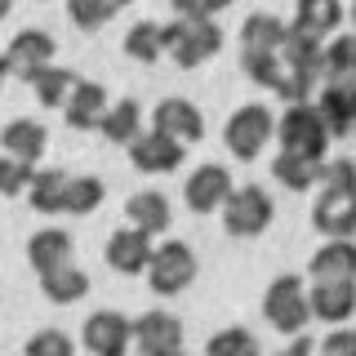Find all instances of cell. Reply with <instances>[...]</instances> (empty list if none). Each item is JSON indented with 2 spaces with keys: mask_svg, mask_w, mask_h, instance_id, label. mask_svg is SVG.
<instances>
[{
  "mask_svg": "<svg viewBox=\"0 0 356 356\" xmlns=\"http://www.w3.org/2000/svg\"><path fill=\"white\" fill-rule=\"evenodd\" d=\"M44 143H49V129L31 116H18L0 129V156H14L22 165H36L44 156Z\"/></svg>",
  "mask_w": 356,
  "mask_h": 356,
  "instance_id": "cell-18",
  "label": "cell"
},
{
  "mask_svg": "<svg viewBox=\"0 0 356 356\" xmlns=\"http://www.w3.org/2000/svg\"><path fill=\"white\" fill-rule=\"evenodd\" d=\"M196 272H200V263H196L192 245L187 241H165V245H156V254H152L147 285L161 298H174V294H183V289L196 281Z\"/></svg>",
  "mask_w": 356,
  "mask_h": 356,
  "instance_id": "cell-5",
  "label": "cell"
},
{
  "mask_svg": "<svg viewBox=\"0 0 356 356\" xmlns=\"http://www.w3.org/2000/svg\"><path fill=\"white\" fill-rule=\"evenodd\" d=\"M5 76H9V63H5V54H0V85H5Z\"/></svg>",
  "mask_w": 356,
  "mask_h": 356,
  "instance_id": "cell-40",
  "label": "cell"
},
{
  "mask_svg": "<svg viewBox=\"0 0 356 356\" xmlns=\"http://www.w3.org/2000/svg\"><path fill=\"white\" fill-rule=\"evenodd\" d=\"M98 134H103L107 143H129L143 134V107L134 103V98H120V103H111L107 107V116H103V125H98Z\"/></svg>",
  "mask_w": 356,
  "mask_h": 356,
  "instance_id": "cell-25",
  "label": "cell"
},
{
  "mask_svg": "<svg viewBox=\"0 0 356 356\" xmlns=\"http://www.w3.org/2000/svg\"><path fill=\"white\" fill-rule=\"evenodd\" d=\"M152 254H156V245L152 236H143L138 227H120V232H111L107 236V250H103V259L111 272H120V276H143L152 267Z\"/></svg>",
  "mask_w": 356,
  "mask_h": 356,
  "instance_id": "cell-12",
  "label": "cell"
},
{
  "mask_svg": "<svg viewBox=\"0 0 356 356\" xmlns=\"http://www.w3.org/2000/svg\"><path fill=\"white\" fill-rule=\"evenodd\" d=\"M352 134H356V120H352Z\"/></svg>",
  "mask_w": 356,
  "mask_h": 356,
  "instance_id": "cell-44",
  "label": "cell"
},
{
  "mask_svg": "<svg viewBox=\"0 0 356 356\" xmlns=\"http://www.w3.org/2000/svg\"><path fill=\"white\" fill-rule=\"evenodd\" d=\"M272 138H276V116H272V107H263V103L236 107L227 116V125H222V143H227V152L236 156V161H259Z\"/></svg>",
  "mask_w": 356,
  "mask_h": 356,
  "instance_id": "cell-3",
  "label": "cell"
},
{
  "mask_svg": "<svg viewBox=\"0 0 356 356\" xmlns=\"http://www.w3.org/2000/svg\"><path fill=\"white\" fill-rule=\"evenodd\" d=\"M174 356H187V352H174Z\"/></svg>",
  "mask_w": 356,
  "mask_h": 356,
  "instance_id": "cell-43",
  "label": "cell"
},
{
  "mask_svg": "<svg viewBox=\"0 0 356 356\" xmlns=\"http://www.w3.org/2000/svg\"><path fill=\"white\" fill-rule=\"evenodd\" d=\"M356 76V31H339L325 40V81Z\"/></svg>",
  "mask_w": 356,
  "mask_h": 356,
  "instance_id": "cell-29",
  "label": "cell"
},
{
  "mask_svg": "<svg viewBox=\"0 0 356 356\" xmlns=\"http://www.w3.org/2000/svg\"><path fill=\"white\" fill-rule=\"evenodd\" d=\"M107 89L98 85V81H76L72 89V98H67V107H63V116H67V125L72 129H98L103 125V116H107Z\"/></svg>",
  "mask_w": 356,
  "mask_h": 356,
  "instance_id": "cell-19",
  "label": "cell"
},
{
  "mask_svg": "<svg viewBox=\"0 0 356 356\" xmlns=\"http://www.w3.org/2000/svg\"><path fill=\"white\" fill-rule=\"evenodd\" d=\"M205 356H263V348H259V339H254L245 325H227V330L209 334Z\"/></svg>",
  "mask_w": 356,
  "mask_h": 356,
  "instance_id": "cell-30",
  "label": "cell"
},
{
  "mask_svg": "<svg viewBox=\"0 0 356 356\" xmlns=\"http://www.w3.org/2000/svg\"><path fill=\"white\" fill-rule=\"evenodd\" d=\"M316 111H321V120H325L330 138L352 134V120H356V76H348V81H325Z\"/></svg>",
  "mask_w": 356,
  "mask_h": 356,
  "instance_id": "cell-16",
  "label": "cell"
},
{
  "mask_svg": "<svg viewBox=\"0 0 356 356\" xmlns=\"http://www.w3.org/2000/svg\"><path fill=\"white\" fill-rule=\"evenodd\" d=\"M222 49V31L214 27V18L205 22H165V54L178 63V67H200L209 63L214 54Z\"/></svg>",
  "mask_w": 356,
  "mask_h": 356,
  "instance_id": "cell-6",
  "label": "cell"
},
{
  "mask_svg": "<svg viewBox=\"0 0 356 356\" xmlns=\"http://www.w3.org/2000/svg\"><path fill=\"white\" fill-rule=\"evenodd\" d=\"M31 89H36L40 107H67V98H72V89H76V76L67 72V67H44L36 81H31Z\"/></svg>",
  "mask_w": 356,
  "mask_h": 356,
  "instance_id": "cell-31",
  "label": "cell"
},
{
  "mask_svg": "<svg viewBox=\"0 0 356 356\" xmlns=\"http://www.w3.org/2000/svg\"><path fill=\"white\" fill-rule=\"evenodd\" d=\"M125 218H129V227H138L143 236H161V232H170V196L165 192H134L125 200Z\"/></svg>",
  "mask_w": 356,
  "mask_h": 356,
  "instance_id": "cell-20",
  "label": "cell"
},
{
  "mask_svg": "<svg viewBox=\"0 0 356 356\" xmlns=\"http://www.w3.org/2000/svg\"><path fill=\"white\" fill-rule=\"evenodd\" d=\"M263 316H267L272 330L294 334V339H298V334L307 330V321H312L303 276H276V281L267 285V294H263Z\"/></svg>",
  "mask_w": 356,
  "mask_h": 356,
  "instance_id": "cell-4",
  "label": "cell"
},
{
  "mask_svg": "<svg viewBox=\"0 0 356 356\" xmlns=\"http://www.w3.org/2000/svg\"><path fill=\"white\" fill-rule=\"evenodd\" d=\"M125 54H129L134 63H156V58H165V22H152V18L134 22V27L125 31Z\"/></svg>",
  "mask_w": 356,
  "mask_h": 356,
  "instance_id": "cell-26",
  "label": "cell"
},
{
  "mask_svg": "<svg viewBox=\"0 0 356 356\" xmlns=\"http://www.w3.org/2000/svg\"><path fill=\"white\" fill-rule=\"evenodd\" d=\"M307 307H312V316H316V321H330V325L339 330L343 321L356 312V285H343V281H334V285H307Z\"/></svg>",
  "mask_w": 356,
  "mask_h": 356,
  "instance_id": "cell-21",
  "label": "cell"
},
{
  "mask_svg": "<svg viewBox=\"0 0 356 356\" xmlns=\"http://www.w3.org/2000/svg\"><path fill=\"white\" fill-rule=\"evenodd\" d=\"M312 285H356V241H325L307 263Z\"/></svg>",
  "mask_w": 356,
  "mask_h": 356,
  "instance_id": "cell-15",
  "label": "cell"
},
{
  "mask_svg": "<svg viewBox=\"0 0 356 356\" xmlns=\"http://www.w3.org/2000/svg\"><path fill=\"white\" fill-rule=\"evenodd\" d=\"M232 174L222 170V165H196L192 178L183 183V200H187V209L192 214H218L222 205H227V196H232Z\"/></svg>",
  "mask_w": 356,
  "mask_h": 356,
  "instance_id": "cell-11",
  "label": "cell"
},
{
  "mask_svg": "<svg viewBox=\"0 0 356 356\" xmlns=\"http://www.w3.org/2000/svg\"><path fill=\"white\" fill-rule=\"evenodd\" d=\"M134 348H138V356H174V352H183V321H178L174 312H165V307L134 316Z\"/></svg>",
  "mask_w": 356,
  "mask_h": 356,
  "instance_id": "cell-9",
  "label": "cell"
},
{
  "mask_svg": "<svg viewBox=\"0 0 356 356\" xmlns=\"http://www.w3.org/2000/svg\"><path fill=\"white\" fill-rule=\"evenodd\" d=\"M103 183H98L94 174H76V178H67V196H63V214H94L98 205H103Z\"/></svg>",
  "mask_w": 356,
  "mask_h": 356,
  "instance_id": "cell-28",
  "label": "cell"
},
{
  "mask_svg": "<svg viewBox=\"0 0 356 356\" xmlns=\"http://www.w3.org/2000/svg\"><path fill=\"white\" fill-rule=\"evenodd\" d=\"M218 214H222V227H227V236L254 241V236H263V232L272 227L276 205H272V192H267V187L245 183V187H232L227 205H222Z\"/></svg>",
  "mask_w": 356,
  "mask_h": 356,
  "instance_id": "cell-2",
  "label": "cell"
},
{
  "mask_svg": "<svg viewBox=\"0 0 356 356\" xmlns=\"http://www.w3.org/2000/svg\"><path fill=\"white\" fill-rule=\"evenodd\" d=\"M348 18H352V31H356V5H352V9H348Z\"/></svg>",
  "mask_w": 356,
  "mask_h": 356,
  "instance_id": "cell-42",
  "label": "cell"
},
{
  "mask_svg": "<svg viewBox=\"0 0 356 356\" xmlns=\"http://www.w3.org/2000/svg\"><path fill=\"white\" fill-rule=\"evenodd\" d=\"M285 356H316V343H312L307 334H298V339L285 348Z\"/></svg>",
  "mask_w": 356,
  "mask_h": 356,
  "instance_id": "cell-39",
  "label": "cell"
},
{
  "mask_svg": "<svg viewBox=\"0 0 356 356\" xmlns=\"http://www.w3.org/2000/svg\"><path fill=\"white\" fill-rule=\"evenodd\" d=\"M0 18H9V0H0Z\"/></svg>",
  "mask_w": 356,
  "mask_h": 356,
  "instance_id": "cell-41",
  "label": "cell"
},
{
  "mask_svg": "<svg viewBox=\"0 0 356 356\" xmlns=\"http://www.w3.org/2000/svg\"><path fill=\"white\" fill-rule=\"evenodd\" d=\"M289 22H281L276 14H250L241 22V49H267V54H281Z\"/></svg>",
  "mask_w": 356,
  "mask_h": 356,
  "instance_id": "cell-24",
  "label": "cell"
},
{
  "mask_svg": "<svg viewBox=\"0 0 356 356\" xmlns=\"http://www.w3.org/2000/svg\"><path fill=\"white\" fill-rule=\"evenodd\" d=\"M22 356H76V343L63 330H36L27 339V348H22Z\"/></svg>",
  "mask_w": 356,
  "mask_h": 356,
  "instance_id": "cell-36",
  "label": "cell"
},
{
  "mask_svg": "<svg viewBox=\"0 0 356 356\" xmlns=\"http://www.w3.org/2000/svg\"><path fill=\"white\" fill-rule=\"evenodd\" d=\"M129 165L138 174H174L178 165H183V156H187V147L183 143H170V138H161V134H138V138L129 143Z\"/></svg>",
  "mask_w": 356,
  "mask_h": 356,
  "instance_id": "cell-14",
  "label": "cell"
},
{
  "mask_svg": "<svg viewBox=\"0 0 356 356\" xmlns=\"http://www.w3.org/2000/svg\"><path fill=\"white\" fill-rule=\"evenodd\" d=\"M152 134H161V138L170 143H200V134H205V116H200V107L192 98H161V103L152 107Z\"/></svg>",
  "mask_w": 356,
  "mask_h": 356,
  "instance_id": "cell-10",
  "label": "cell"
},
{
  "mask_svg": "<svg viewBox=\"0 0 356 356\" xmlns=\"http://www.w3.org/2000/svg\"><path fill=\"white\" fill-rule=\"evenodd\" d=\"M36 165H22L14 156H0V196H27Z\"/></svg>",
  "mask_w": 356,
  "mask_h": 356,
  "instance_id": "cell-37",
  "label": "cell"
},
{
  "mask_svg": "<svg viewBox=\"0 0 356 356\" xmlns=\"http://www.w3.org/2000/svg\"><path fill=\"white\" fill-rule=\"evenodd\" d=\"M54 36L49 31H40V27H22L14 40H9V49H5V63H9V76H18V81H36V76L44 72V67H54Z\"/></svg>",
  "mask_w": 356,
  "mask_h": 356,
  "instance_id": "cell-8",
  "label": "cell"
},
{
  "mask_svg": "<svg viewBox=\"0 0 356 356\" xmlns=\"http://www.w3.org/2000/svg\"><path fill=\"white\" fill-rule=\"evenodd\" d=\"M241 72L250 76L254 85L276 89V81H281V54H267V49H241Z\"/></svg>",
  "mask_w": 356,
  "mask_h": 356,
  "instance_id": "cell-33",
  "label": "cell"
},
{
  "mask_svg": "<svg viewBox=\"0 0 356 356\" xmlns=\"http://www.w3.org/2000/svg\"><path fill=\"white\" fill-rule=\"evenodd\" d=\"M312 227L325 241H352L356 236V192H321L312 205Z\"/></svg>",
  "mask_w": 356,
  "mask_h": 356,
  "instance_id": "cell-13",
  "label": "cell"
},
{
  "mask_svg": "<svg viewBox=\"0 0 356 356\" xmlns=\"http://www.w3.org/2000/svg\"><path fill=\"white\" fill-rule=\"evenodd\" d=\"M316 170H321V165L298 161V156H285V152H276V161H272V178L281 187H289V192H307V187H316Z\"/></svg>",
  "mask_w": 356,
  "mask_h": 356,
  "instance_id": "cell-32",
  "label": "cell"
},
{
  "mask_svg": "<svg viewBox=\"0 0 356 356\" xmlns=\"http://www.w3.org/2000/svg\"><path fill=\"white\" fill-rule=\"evenodd\" d=\"M81 343H85L89 356H129V348H134V321L125 316V312L98 307L94 316L85 321Z\"/></svg>",
  "mask_w": 356,
  "mask_h": 356,
  "instance_id": "cell-7",
  "label": "cell"
},
{
  "mask_svg": "<svg viewBox=\"0 0 356 356\" xmlns=\"http://www.w3.org/2000/svg\"><path fill=\"white\" fill-rule=\"evenodd\" d=\"M116 14H120L116 0H72V5H67V18H72L81 31H98L103 22H111Z\"/></svg>",
  "mask_w": 356,
  "mask_h": 356,
  "instance_id": "cell-34",
  "label": "cell"
},
{
  "mask_svg": "<svg viewBox=\"0 0 356 356\" xmlns=\"http://www.w3.org/2000/svg\"><path fill=\"white\" fill-rule=\"evenodd\" d=\"M63 196H67V174L63 170H36L27 187V200L36 214H63Z\"/></svg>",
  "mask_w": 356,
  "mask_h": 356,
  "instance_id": "cell-27",
  "label": "cell"
},
{
  "mask_svg": "<svg viewBox=\"0 0 356 356\" xmlns=\"http://www.w3.org/2000/svg\"><path fill=\"white\" fill-rule=\"evenodd\" d=\"M343 18H348V9H343L339 0H298L289 27H294L298 36H307V40H330V36H339Z\"/></svg>",
  "mask_w": 356,
  "mask_h": 356,
  "instance_id": "cell-17",
  "label": "cell"
},
{
  "mask_svg": "<svg viewBox=\"0 0 356 356\" xmlns=\"http://www.w3.org/2000/svg\"><path fill=\"white\" fill-rule=\"evenodd\" d=\"M72 250L76 245L63 227H44L27 241V263L36 267V276H44V272H58V267L72 263Z\"/></svg>",
  "mask_w": 356,
  "mask_h": 356,
  "instance_id": "cell-22",
  "label": "cell"
},
{
  "mask_svg": "<svg viewBox=\"0 0 356 356\" xmlns=\"http://www.w3.org/2000/svg\"><path fill=\"white\" fill-rule=\"evenodd\" d=\"M316 187L321 192H356V161L348 156H334L316 170Z\"/></svg>",
  "mask_w": 356,
  "mask_h": 356,
  "instance_id": "cell-35",
  "label": "cell"
},
{
  "mask_svg": "<svg viewBox=\"0 0 356 356\" xmlns=\"http://www.w3.org/2000/svg\"><path fill=\"white\" fill-rule=\"evenodd\" d=\"M321 356H356V330L352 325H339V330H330L325 339H321Z\"/></svg>",
  "mask_w": 356,
  "mask_h": 356,
  "instance_id": "cell-38",
  "label": "cell"
},
{
  "mask_svg": "<svg viewBox=\"0 0 356 356\" xmlns=\"http://www.w3.org/2000/svg\"><path fill=\"white\" fill-rule=\"evenodd\" d=\"M40 294L49 298V303H58V307L81 303V298L89 294V276L76 263H67V267H58V272H44L40 276Z\"/></svg>",
  "mask_w": 356,
  "mask_h": 356,
  "instance_id": "cell-23",
  "label": "cell"
},
{
  "mask_svg": "<svg viewBox=\"0 0 356 356\" xmlns=\"http://www.w3.org/2000/svg\"><path fill=\"white\" fill-rule=\"evenodd\" d=\"M276 138H281V152L285 156H298V161H312V165H325L330 129H325V120H321L316 103L285 107V116L276 120Z\"/></svg>",
  "mask_w": 356,
  "mask_h": 356,
  "instance_id": "cell-1",
  "label": "cell"
}]
</instances>
